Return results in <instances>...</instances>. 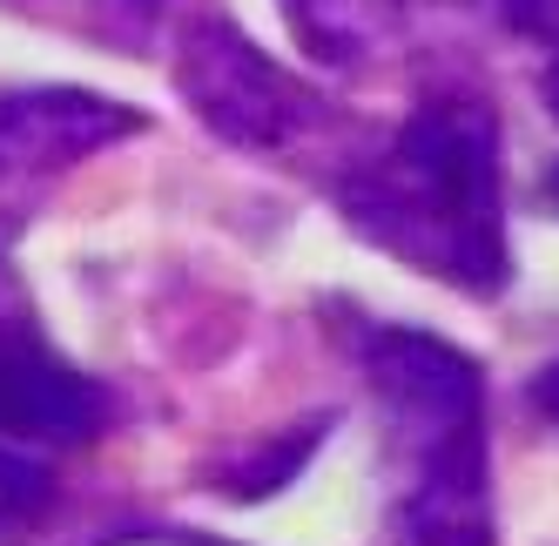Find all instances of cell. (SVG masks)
<instances>
[{
  "label": "cell",
  "instance_id": "obj_7",
  "mask_svg": "<svg viewBox=\"0 0 559 546\" xmlns=\"http://www.w3.org/2000/svg\"><path fill=\"white\" fill-rule=\"evenodd\" d=\"M55 499V479H48V465L34 459V452H14V446H0V539L21 533L41 506Z\"/></svg>",
  "mask_w": 559,
  "mask_h": 546
},
{
  "label": "cell",
  "instance_id": "obj_5",
  "mask_svg": "<svg viewBox=\"0 0 559 546\" xmlns=\"http://www.w3.org/2000/svg\"><path fill=\"white\" fill-rule=\"evenodd\" d=\"M129 129H135V108L82 95V88L0 95V189L41 182V176L82 163V155H95L102 142L129 135Z\"/></svg>",
  "mask_w": 559,
  "mask_h": 546
},
{
  "label": "cell",
  "instance_id": "obj_6",
  "mask_svg": "<svg viewBox=\"0 0 559 546\" xmlns=\"http://www.w3.org/2000/svg\"><path fill=\"white\" fill-rule=\"evenodd\" d=\"M459 8H472V0H284L304 55L331 61V68L384 61Z\"/></svg>",
  "mask_w": 559,
  "mask_h": 546
},
{
  "label": "cell",
  "instance_id": "obj_8",
  "mask_svg": "<svg viewBox=\"0 0 559 546\" xmlns=\"http://www.w3.org/2000/svg\"><path fill=\"white\" fill-rule=\"evenodd\" d=\"M526 405L552 425V432H559V358H552V365H539V371L526 378Z\"/></svg>",
  "mask_w": 559,
  "mask_h": 546
},
{
  "label": "cell",
  "instance_id": "obj_9",
  "mask_svg": "<svg viewBox=\"0 0 559 546\" xmlns=\"http://www.w3.org/2000/svg\"><path fill=\"white\" fill-rule=\"evenodd\" d=\"M506 14H512V27L539 34V27H559V0H506Z\"/></svg>",
  "mask_w": 559,
  "mask_h": 546
},
{
  "label": "cell",
  "instance_id": "obj_1",
  "mask_svg": "<svg viewBox=\"0 0 559 546\" xmlns=\"http://www.w3.org/2000/svg\"><path fill=\"white\" fill-rule=\"evenodd\" d=\"M337 210L365 244L465 297H492L512 277L499 122L478 95H425L337 176Z\"/></svg>",
  "mask_w": 559,
  "mask_h": 546
},
{
  "label": "cell",
  "instance_id": "obj_4",
  "mask_svg": "<svg viewBox=\"0 0 559 546\" xmlns=\"http://www.w3.org/2000/svg\"><path fill=\"white\" fill-rule=\"evenodd\" d=\"M108 399L88 371H74L55 337L34 318V297L21 290L14 263L0 257V446H82L102 432Z\"/></svg>",
  "mask_w": 559,
  "mask_h": 546
},
{
  "label": "cell",
  "instance_id": "obj_10",
  "mask_svg": "<svg viewBox=\"0 0 559 546\" xmlns=\"http://www.w3.org/2000/svg\"><path fill=\"white\" fill-rule=\"evenodd\" d=\"M546 102H552V115H559V61L546 68Z\"/></svg>",
  "mask_w": 559,
  "mask_h": 546
},
{
  "label": "cell",
  "instance_id": "obj_11",
  "mask_svg": "<svg viewBox=\"0 0 559 546\" xmlns=\"http://www.w3.org/2000/svg\"><path fill=\"white\" fill-rule=\"evenodd\" d=\"M546 189H552V203H559V169H552V182H546Z\"/></svg>",
  "mask_w": 559,
  "mask_h": 546
},
{
  "label": "cell",
  "instance_id": "obj_3",
  "mask_svg": "<svg viewBox=\"0 0 559 546\" xmlns=\"http://www.w3.org/2000/svg\"><path fill=\"white\" fill-rule=\"evenodd\" d=\"M176 82L195 102V115H203L216 135H229L236 149H284L317 122V102L297 74H284L257 41H243V34L216 14L189 21Z\"/></svg>",
  "mask_w": 559,
  "mask_h": 546
},
{
  "label": "cell",
  "instance_id": "obj_2",
  "mask_svg": "<svg viewBox=\"0 0 559 546\" xmlns=\"http://www.w3.org/2000/svg\"><path fill=\"white\" fill-rule=\"evenodd\" d=\"M357 365L391 446L397 546H492L486 378L459 344L412 324H365Z\"/></svg>",
  "mask_w": 559,
  "mask_h": 546
}]
</instances>
